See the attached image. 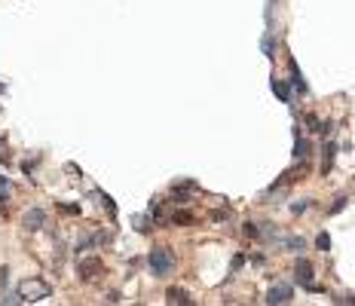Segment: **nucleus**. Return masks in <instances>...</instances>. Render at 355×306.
I'll return each instance as SVG.
<instances>
[{"instance_id":"9d476101","label":"nucleus","mask_w":355,"mask_h":306,"mask_svg":"<svg viewBox=\"0 0 355 306\" xmlns=\"http://www.w3.org/2000/svg\"><path fill=\"white\" fill-rule=\"evenodd\" d=\"M334 150H337V147L328 141V144H325V162H322V172H328V169H331V162H334Z\"/></svg>"},{"instance_id":"a211bd4d","label":"nucleus","mask_w":355,"mask_h":306,"mask_svg":"<svg viewBox=\"0 0 355 306\" xmlns=\"http://www.w3.org/2000/svg\"><path fill=\"white\" fill-rule=\"evenodd\" d=\"M0 285H6V270H0Z\"/></svg>"},{"instance_id":"f8f14e48","label":"nucleus","mask_w":355,"mask_h":306,"mask_svg":"<svg viewBox=\"0 0 355 306\" xmlns=\"http://www.w3.org/2000/svg\"><path fill=\"white\" fill-rule=\"evenodd\" d=\"M294 156H297V159H303V156H310V141H303V138H297V147H294Z\"/></svg>"},{"instance_id":"f3484780","label":"nucleus","mask_w":355,"mask_h":306,"mask_svg":"<svg viewBox=\"0 0 355 306\" xmlns=\"http://www.w3.org/2000/svg\"><path fill=\"white\" fill-rule=\"evenodd\" d=\"M346 208V199H337L334 205H331V215H337V211H343Z\"/></svg>"},{"instance_id":"6e6552de","label":"nucleus","mask_w":355,"mask_h":306,"mask_svg":"<svg viewBox=\"0 0 355 306\" xmlns=\"http://www.w3.org/2000/svg\"><path fill=\"white\" fill-rule=\"evenodd\" d=\"M165 300H169V303H193V300H190V294H187V291H181V288H172V291L165 294Z\"/></svg>"},{"instance_id":"f257e3e1","label":"nucleus","mask_w":355,"mask_h":306,"mask_svg":"<svg viewBox=\"0 0 355 306\" xmlns=\"http://www.w3.org/2000/svg\"><path fill=\"white\" fill-rule=\"evenodd\" d=\"M147 264H150L153 276H172L175 273V254L169 248H153L150 257H147Z\"/></svg>"},{"instance_id":"39448f33","label":"nucleus","mask_w":355,"mask_h":306,"mask_svg":"<svg viewBox=\"0 0 355 306\" xmlns=\"http://www.w3.org/2000/svg\"><path fill=\"white\" fill-rule=\"evenodd\" d=\"M267 303H291V288L288 285H276V288H270V294H267Z\"/></svg>"},{"instance_id":"20e7f679","label":"nucleus","mask_w":355,"mask_h":306,"mask_svg":"<svg viewBox=\"0 0 355 306\" xmlns=\"http://www.w3.org/2000/svg\"><path fill=\"white\" fill-rule=\"evenodd\" d=\"M98 273H101V261H98V257L80 261V279H83V282H92V279H95Z\"/></svg>"},{"instance_id":"0eeeda50","label":"nucleus","mask_w":355,"mask_h":306,"mask_svg":"<svg viewBox=\"0 0 355 306\" xmlns=\"http://www.w3.org/2000/svg\"><path fill=\"white\" fill-rule=\"evenodd\" d=\"M288 67H291V83L297 86V92H306V83H303V77H300V70H297V61H294V58L288 61Z\"/></svg>"},{"instance_id":"4468645a","label":"nucleus","mask_w":355,"mask_h":306,"mask_svg":"<svg viewBox=\"0 0 355 306\" xmlns=\"http://www.w3.org/2000/svg\"><path fill=\"white\" fill-rule=\"evenodd\" d=\"M6 199H9V181L0 175V205H6Z\"/></svg>"},{"instance_id":"423d86ee","label":"nucleus","mask_w":355,"mask_h":306,"mask_svg":"<svg viewBox=\"0 0 355 306\" xmlns=\"http://www.w3.org/2000/svg\"><path fill=\"white\" fill-rule=\"evenodd\" d=\"M43 221H46L43 208H31V211L25 215V227H28V230H40V227H43Z\"/></svg>"},{"instance_id":"7ed1b4c3","label":"nucleus","mask_w":355,"mask_h":306,"mask_svg":"<svg viewBox=\"0 0 355 306\" xmlns=\"http://www.w3.org/2000/svg\"><path fill=\"white\" fill-rule=\"evenodd\" d=\"M294 279H297V285H303V288H316V273H313V264L310 261H297L294 264Z\"/></svg>"},{"instance_id":"dca6fc26","label":"nucleus","mask_w":355,"mask_h":306,"mask_svg":"<svg viewBox=\"0 0 355 306\" xmlns=\"http://www.w3.org/2000/svg\"><path fill=\"white\" fill-rule=\"evenodd\" d=\"M310 205H313V202L306 199V202H297V205H291V211H294V215H300V211H303V208H310Z\"/></svg>"},{"instance_id":"f03ea898","label":"nucleus","mask_w":355,"mask_h":306,"mask_svg":"<svg viewBox=\"0 0 355 306\" xmlns=\"http://www.w3.org/2000/svg\"><path fill=\"white\" fill-rule=\"evenodd\" d=\"M18 294H21V300L37 303V300H46V297L52 294V288H49L43 279H25V282L18 285Z\"/></svg>"},{"instance_id":"ddd939ff","label":"nucleus","mask_w":355,"mask_h":306,"mask_svg":"<svg viewBox=\"0 0 355 306\" xmlns=\"http://www.w3.org/2000/svg\"><path fill=\"white\" fill-rule=\"evenodd\" d=\"M316 248H319V251H331V236H328V233H319V236H316Z\"/></svg>"},{"instance_id":"9b49d317","label":"nucleus","mask_w":355,"mask_h":306,"mask_svg":"<svg viewBox=\"0 0 355 306\" xmlns=\"http://www.w3.org/2000/svg\"><path fill=\"white\" fill-rule=\"evenodd\" d=\"M172 221H175L178 227H187V224H193V215H190V211H175Z\"/></svg>"},{"instance_id":"1a4fd4ad","label":"nucleus","mask_w":355,"mask_h":306,"mask_svg":"<svg viewBox=\"0 0 355 306\" xmlns=\"http://www.w3.org/2000/svg\"><path fill=\"white\" fill-rule=\"evenodd\" d=\"M270 86H273V92H276V95H279L282 101H291V92H288V86H285V83H279V80H273Z\"/></svg>"},{"instance_id":"2eb2a0df","label":"nucleus","mask_w":355,"mask_h":306,"mask_svg":"<svg viewBox=\"0 0 355 306\" xmlns=\"http://www.w3.org/2000/svg\"><path fill=\"white\" fill-rule=\"evenodd\" d=\"M135 227H138L141 233H147V230H150V218H135Z\"/></svg>"}]
</instances>
